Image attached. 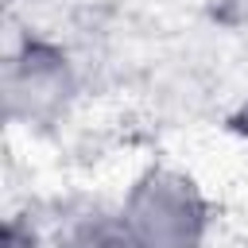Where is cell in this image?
<instances>
[{"mask_svg":"<svg viewBox=\"0 0 248 248\" xmlns=\"http://www.w3.org/2000/svg\"><path fill=\"white\" fill-rule=\"evenodd\" d=\"M81 101V66L74 50L43 31H16L0 62L4 120L19 132L46 136L74 116Z\"/></svg>","mask_w":248,"mask_h":248,"instance_id":"1","label":"cell"},{"mask_svg":"<svg viewBox=\"0 0 248 248\" xmlns=\"http://www.w3.org/2000/svg\"><path fill=\"white\" fill-rule=\"evenodd\" d=\"M202 4H205V16L217 27H229V31L248 27V0H202Z\"/></svg>","mask_w":248,"mask_h":248,"instance_id":"4","label":"cell"},{"mask_svg":"<svg viewBox=\"0 0 248 248\" xmlns=\"http://www.w3.org/2000/svg\"><path fill=\"white\" fill-rule=\"evenodd\" d=\"M116 217L136 248H205L213 236V198L174 163H147L120 194Z\"/></svg>","mask_w":248,"mask_h":248,"instance_id":"2","label":"cell"},{"mask_svg":"<svg viewBox=\"0 0 248 248\" xmlns=\"http://www.w3.org/2000/svg\"><path fill=\"white\" fill-rule=\"evenodd\" d=\"M4 248H46V236H39V232L27 229L19 217H12L8 229H4Z\"/></svg>","mask_w":248,"mask_h":248,"instance_id":"5","label":"cell"},{"mask_svg":"<svg viewBox=\"0 0 248 248\" xmlns=\"http://www.w3.org/2000/svg\"><path fill=\"white\" fill-rule=\"evenodd\" d=\"M46 248H136V244L124 232L116 209H85L66 217L46 236Z\"/></svg>","mask_w":248,"mask_h":248,"instance_id":"3","label":"cell"},{"mask_svg":"<svg viewBox=\"0 0 248 248\" xmlns=\"http://www.w3.org/2000/svg\"><path fill=\"white\" fill-rule=\"evenodd\" d=\"M225 128H229V136H236L240 143H248V85H244L240 97L229 105V112H225Z\"/></svg>","mask_w":248,"mask_h":248,"instance_id":"6","label":"cell"}]
</instances>
